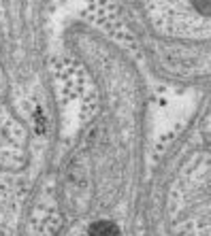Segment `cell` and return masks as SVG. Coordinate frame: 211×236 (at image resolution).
Returning a JSON list of instances; mask_svg holds the SVG:
<instances>
[{
	"instance_id": "obj_3",
	"label": "cell",
	"mask_w": 211,
	"mask_h": 236,
	"mask_svg": "<svg viewBox=\"0 0 211 236\" xmlns=\"http://www.w3.org/2000/svg\"><path fill=\"white\" fill-rule=\"evenodd\" d=\"M147 70L183 90H211V0H113Z\"/></svg>"
},
{
	"instance_id": "obj_1",
	"label": "cell",
	"mask_w": 211,
	"mask_h": 236,
	"mask_svg": "<svg viewBox=\"0 0 211 236\" xmlns=\"http://www.w3.org/2000/svg\"><path fill=\"white\" fill-rule=\"evenodd\" d=\"M66 49L92 85V111L53 172L51 236H143L149 142L143 70L87 24L66 30Z\"/></svg>"
},
{
	"instance_id": "obj_2",
	"label": "cell",
	"mask_w": 211,
	"mask_h": 236,
	"mask_svg": "<svg viewBox=\"0 0 211 236\" xmlns=\"http://www.w3.org/2000/svg\"><path fill=\"white\" fill-rule=\"evenodd\" d=\"M143 236H211V90L145 181Z\"/></svg>"
}]
</instances>
